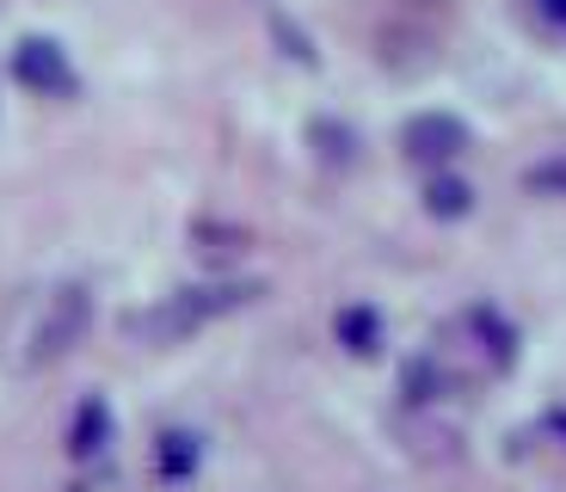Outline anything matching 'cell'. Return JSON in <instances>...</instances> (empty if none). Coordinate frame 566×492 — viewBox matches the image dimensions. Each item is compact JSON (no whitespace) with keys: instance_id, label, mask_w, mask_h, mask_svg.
<instances>
[{"instance_id":"cell-1","label":"cell","mask_w":566,"mask_h":492,"mask_svg":"<svg viewBox=\"0 0 566 492\" xmlns=\"http://www.w3.org/2000/svg\"><path fill=\"white\" fill-rule=\"evenodd\" d=\"M247 295H253L247 283H198V290H172L160 308L129 314V333H136V338H155V345H172V338H191L198 326L234 314Z\"/></svg>"},{"instance_id":"cell-2","label":"cell","mask_w":566,"mask_h":492,"mask_svg":"<svg viewBox=\"0 0 566 492\" xmlns=\"http://www.w3.org/2000/svg\"><path fill=\"white\" fill-rule=\"evenodd\" d=\"M86 326H93V295H86L81 283H62V290L43 302L38 326H31V364H56V357H69L74 345L86 338Z\"/></svg>"},{"instance_id":"cell-3","label":"cell","mask_w":566,"mask_h":492,"mask_svg":"<svg viewBox=\"0 0 566 492\" xmlns=\"http://www.w3.org/2000/svg\"><path fill=\"white\" fill-rule=\"evenodd\" d=\"M400 148H407L412 160H455L468 148V129H462V117H450V112H424V117H412L407 129H400Z\"/></svg>"},{"instance_id":"cell-4","label":"cell","mask_w":566,"mask_h":492,"mask_svg":"<svg viewBox=\"0 0 566 492\" xmlns=\"http://www.w3.org/2000/svg\"><path fill=\"white\" fill-rule=\"evenodd\" d=\"M13 74L31 86V93H74V69L50 38H25L13 50Z\"/></svg>"},{"instance_id":"cell-5","label":"cell","mask_w":566,"mask_h":492,"mask_svg":"<svg viewBox=\"0 0 566 492\" xmlns=\"http://www.w3.org/2000/svg\"><path fill=\"white\" fill-rule=\"evenodd\" d=\"M105 437H112V412H105V400H86L81 412H74V431H69V450L74 456H99Z\"/></svg>"},{"instance_id":"cell-6","label":"cell","mask_w":566,"mask_h":492,"mask_svg":"<svg viewBox=\"0 0 566 492\" xmlns=\"http://www.w3.org/2000/svg\"><path fill=\"white\" fill-rule=\"evenodd\" d=\"M468 203H474V191H468L462 179H431L424 185V210L431 216H468Z\"/></svg>"},{"instance_id":"cell-7","label":"cell","mask_w":566,"mask_h":492,"mask_svg":"<svg viewBox=\"0 0 566 492\" xmlns=\"http://www.w3.org/2000/svg\"><path fill=\"white\" fill-rule=\"evenodd\" d=\"M524 191H530V197H566V155L536 160V167L524 172Z\"/></svg>"},{"instance_id":"cell-8","label":"cell","mask_w":566,"mask_h":492,"mask_svg":"<svg viewBox=\"0 0 566 492\" xmlns=\"http://www.w3.org/2000/svg\"><path fill=\"white\" fill-rule=\"evenodd\" d=\"M191 462H198V443H191L185 431H167V437H160V474H167V480L191 474Z\"/></svg>"},{"instance_id":"cell-9","label":"cell","mask_w":566,"mask_h":492,"mask_svg":"<svg viewBox=\"0 0 566 492\" xmlns=\"http://www.w3.org/2000/svg\"><path fill=\"white\" fill-rule=\"evenodd\" d=\"M339 333H345L352 352H369V345H376V321H369V308H345L339 314Z\"/></svg>"},{"instance_id":"cell-10","label":"cell","mask_w":566,"mask_h":492,"mask_svg":"<svg viewBox=\"0 0 566 492\" xmlns=\"http://www.w3.org/2000/svg\"><path fill=\"white\" fill-rule=\"evenodd\" d=\"M542 19H554V25H566V0H536Z\"/></svg>"}]
</instances>
